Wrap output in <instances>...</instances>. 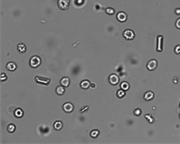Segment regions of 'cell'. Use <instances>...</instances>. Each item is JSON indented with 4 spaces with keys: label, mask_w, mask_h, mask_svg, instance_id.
I'll return each mask as SVG.
<instances>
[{
    "label": "cell",
    "mask_w": 180,
    "mask_h": 144,
    "mask_svg": "<svg viewBox=\"0 0 180 144\" xmlns=\"http://www.w3.org/2000/svg\"><path fill=\"white\" fill-rule=\"evenodd\" d=\"M179 118H180V115H179Z\"/></svg>",
    "instance_id": "cell-29"
},
{
    "label": "cell",
    "mask_w": 180,
    "mask_h": 144,
    "mask_svg": "<svg viewBox=\"0 0 180 144\" xmlns=\"http://www.w3.org/2000/svg\"><path fill=\"white\" fill-rule=\"evenodd\" d=\"M53 127H54V129H55V130H61V129H62V127H63L62 122H61V121H56L55 122H54Z\"/></svg>",
    "instance_id": "cell-13"
},
{
    "label": "cell",
    "mask_w": 180,
    "mask_h": 144,
    "mask_svg": "<svg viewBox=\"0 0 180 144\" xmlns=\"http://www.w3.org/2000/svg\"><path fill=\"white\" fill-rule=\"evenodd\" d=\"M88 109H89V107H88V106H83V107H82V108L80 109V110H79V112H80L81 114H85L86 112L88 111Z\"/></svg>",
    "instance_id": "cell-21"
},
{
    "label": "cell",
    "mask_w": 180,
    "mask_h": 144,
    "mask_svg": "<svg viewBox=\"0 0 180 144\" xmlns=\"http://www.w3.org/2000/svg\"><path fill=\"white\" fill-rule=\"evenodd\" d=\"M17 50L21 53H24L26 52V46H25L24 43H19L17 45Z\"/></svg>",
    "instance_id": "cell-14"
},
{
    "label": "cell",
    "mask_w": 180,
    "mask_h": 144,
    "mask_svg": "<svg viewBox=\"0 0 180 144\" xmlns=\"http://www.w3.org/2000/svg\"><path fill=\"white\" fill-rule=\"evenodd\" d=\"M42 63V60L39 56H32L30 60V65L32 68H38Z\"/></svg>",
    "instance_id": "cell-1"
},
{
    "label": "cell",
    "mask_w": 180,
    "mask_h": 144,
    "mask_svg": "<svg viewBox=\"0 0 180 144\" xmlns=\"http://www.w3.org/2000/svg\"><path fill=\"white\" fill-rule=\"evenodd\" d=\"M116 96H117V97H118V98H122V97L125 96V91H124V90H122V88H121V89H119V90H117Z\"/></svg>",
    "instance_id": "cell-18"
},
{
    "label": "cell",
    "mask_w": 180,
    "mask_h": 144,
    "mask_svg": "<svg viewBox=\"0 0 180 144\" xmlns=\"http://www.w3.org/2000/svg\"><path fill=\"white\" fill-rule=\"evenodd\" d=\"M174 52L176 54H180V45H176L174 49Z\"/></svg>",
    "instance_id": "cell-24"
},
{
    "label": "cell",
    "mask_w": 180,
    "mask_h": 144,
    "mask_svg": "<svg viewBox=\"0 0 180 144\" xmlns=\"http://www.w3.org/2000/svg\"><path fill=\"white\" fill-rule=\"evenodd\" d=\"M56 93L60 96H62L64 93H65V88L63 86H57L56 88Z\"/></svg>",
    "instance_id": "cell-16"
},
{
    "label": "cell",
    "mask_w": 180,
    "mask_h": 144,
    "mask_svg": "<svg viewBox=\"0 0 180 144\" xmlns=\"http://www.w3.org/2000/svg\"><path fill=\"white\" fill-rule=\"evenodd\" d=\"M16 125L14 124H8L7 125V130H8L9 132H14V130H16Z\"/></svg>",
    "instance_id": "cell-19"
},
{
    "label": "cell",
    "mask_w": 180,
    "mask_h": 144,
    "mask_svg": "<svg viewBox=\"0 0 180 144\" xmlns=\"http://www.w3.org/2000/svg\"><path fill=\"white\" fill-rule=\"evenodd\" d=\"M58 6L60 10H67L70 6V0H58Z\"/></svg>",
    "instance_id": "cell-2"
},
{
    "label": "cell",
    "mask_w": 180,
    "mask_h": 144,
    "mask_svg": "<svg viewBox=\"0 0 180 144\" xmlns=\"http://www.w3.org/2000/svg\"><path fill=\"white\" fill-rule=\"evenodd\" d=\"M133 112H134V115H136V116H140V115L142 114V110L139 109V108H137V109H135Z\"/></svg>",
    "instance_id": "cell-23"
},
{
    "label": "cell",
    "mask_w": 180,
    "mask_h": 144,
    "mask_svg": "<svg viewBox=\"0 0 180 144\" xmlns=\"http://www.w3.org/2000/svg\"><path fill=\"white\" fill-rule=\"evenodd\" d=\"M90 88H93V89H94V88H96V83H91V85H90Z\"/></svg>",
    "instance_id": "cell-28"
},
{
    "label": "cell",
    "mask_w": 180,
    "mask_h": 144,
    "mask_svg": "<svg viewBox=\"0 0 180 144\" xmlns=\"http://www.w3.org/2000/svg\"><path fill=\"white\" fill-rule=\"evenodd\" d=\"M99 134H100V130H97V129H94V130H92L90 132V136L92 138H94V139L98 137Z\"/></svg>",
    "instance_id": "cell-15"
},
{
    "label": "cell",
    "mask_w": 180,
    "mask_h": 144,
    "mask_svg": "<svg viewBox=\"0 0 180 144\" xmlns=\"http://www.w3.org/2000/svg\"><path fill=\"white\" fill-rule=\"evenodd\" d=\"M14 116L17 117V118H21V117L24 116V112H22V109H20V108L16 109V110L14 111Z\"/></svg>",
    "instance_id": "cell-17"
},
{
    "label": "cell",
    "mask_w": 180,
    "mask_h": 144,
    "mask_svg": "<svg viewBox=\"0 0 180 144\" xmlns=\"http://www.w3.org/2000/svg\"><path fill=\"white\" fill-rule=\"evenodd\" d=\"M116 18L119 22H126V20H127V14H126L124 12H118V13H117Z\"/></svg>",
    "instance_id": "cell-6"
},
{
    "label": "cell",
    "mask_w": 180,
    "mask_h": 144,
    "mask_svg": "<svg viewBox=\"0 0 180 144\" xmlns=\"http://www.w3.org/2000/svg\"><path fill=\"white\" fill-rule=\"evenodd\" d=\"M106 12L109 14V16H112L114 14V9L112 8V7H108V8L106 9Z\"/></svg>",
    "instance_id": "cell-22"
},
{
    "label": "cell",
    "mask_w": 180,
    "mask_h": 144,
    "mask_svg": "<svg viewBox=\"0 0 180 144\" xmlns=\"http://www.w3.org/2000/svg\"><path fill=\"white\" fill-rule=\"evenodd\" d=\"M176 27L178 28V29H180V18H178L176 22Z\"/></svg>",
    "instance_id": "cell-27"
},
{
    "label": "cell",
    "mask_w": 180,
    "mask_h": 144,
    "mask_svg": "<svg viewBox=\"0 0 180 144\" xmlns=\"http://www.w3.org/2000/svg\"><path fill=\"white\" fill-rule=\"evenodd\" d=\"M174 13H175V14H176V16H180V7L176 8L175 11H174Z\"/></svg>",
    "instance_id": "cell-26"
},
{
    "label": "cell",
    "mask_w": 180,
    "mask_h": 144,
    "mask_svg": "<svg viewBox=\"0 0 180 144\" xmlns=\"http://www.w3.org/2000/svg\"><path fill=\"white\" fill-rule=\"evenodd\" d=\"M16 68H17V66L14 62H8L6 65V68L9 71H14L16 70Z\"/></svg>",
    "instance_id": "cell-12"
},
{
    "label": "cell",
    "mask_w": 180,
    "mask_h": 144,
    "mask_svg": "<svg viewBox=\"0 0 180 144\" xmlns=\"http://www.w3.org/2000/svg\"><path fill=\"white\" fill-rule=\"evenodd\" d=\"M35 82H38L40 84H44V85H49L50 83V79L45 78H40V76H35Z\"/></svg>",
    "instance_id": "cell-8"
},
{
    "label": "cell",
    "mask_w": 180,
    "mask_h": 144,
    "mask_svg": "<svg viewBox=\"0 0 180 144\" xmlns=\"http://www.w3.org/2000/svg\"><path fill=\"white\" fill-rule=\"evenodd\" d=\"M158 67V61L156 60H150L148 62V64H147V68H148V70H155L156 68H157Z\"/></svg>",
    "instance_id": "cell-4"
},
{
    "label": "cell",
    "mask_w": 180,
    "mask_h": 144,
    "mask_svg": "<svg viewBox=\"0 0 180 144\" xmlns=\"http://www.w3.org/2000/svg\"><path fill=\"white\" fill-rule=\"evenodd\" d=\"M90 85H91V83H90L88 80H86V79L82 80L80 82V86L81 88H83V89H88V88H90Z\"/></svg>",
    "instance_id": "cell-10"
},
{
    "label": "cell",
    "mask_w": 180,
    "mask_h": 144,
    "mask_svg": "<svg viewBox=\"0 0 180 144\" xmlns=\"http://www.w3.org/2000/svg\"><path fill=\"white\" fill-rule=\"evenodd\" d=\"M70 84V79L68 78H67V76L62 78V79L60 80V85L63 86H65V88L68 86Z\"/></svg>",
    "instance_id": "cell-9"
},
{
    "label": "cell",
    "mask_w": 180,
    "mask_h": 144,
    "mask_svg": "<svg viewBox=\"0 0 180 144\" xmlns=\"http://www.w3.org/2000/svg\"><path fill=\"white\" fill-rule=\"evenodd\" d=\"M121 88L122 90H124V91H126V90H128L129 88H130V85H129L128 82H122V83L121 84Z\"/></svg>",
    "instance_id": "cell-20"
},
{
    "label": "cell",
    "mask_w": 180,
    "mask_h": 144,
    "mask_svg": "<svg viewBox=\"0 0 180 144\" xmlns=\"http://www.w3.org/2000/svg\"><path fill=\"white\" fill-rule=\"evenodd\" d=\"M109 82H110V84L112 86L117 85V84L119 83V78L115 74L110 75V76H109Z\"/></svg>",
    "instance_id": "cell-7"
},
{
    "label": "cell",
    "mask_w": 180,
    "mask_h": 144,
    "mask_svg": "<svg viewBox=\"0 0 180 144\" xmlns=\"http://www.w3.org/2000/svg\"><path fill=\"white\" fill-rule=\"evenodd\" d=\"M154 97V93L151 92V91H148L144 94V100H146V101H150L151 99H153Z\"/></svg>",
    "instance_id": "cell-11"
},
{
    "label": "cell",
    "mask_w": 180,
    "mask_h": 144,
    "mask_svg": "<svg viewBox=\"0 0 180 144\" xmlns=\"http://www.w3.org/2000/svg\"><path fill=\"white\" fill-rule=\"evenodd\" d=\"M122 35H124V37L126 39V40H133L135 37V34H134V32H133V31L132 30H130V29L125 30V31L124 32Z\"/></svg>",
    "instance_id": "cell-3"
},
{
    "label": "cell",
    "mask_w": 180,
    "mask_h": 144,
    "mask_svg": "<svg viewBox=\"0 0 180 144\" xmlns=\"http://www.w3.org/2000/svg\"><path fill=\"white\" fill-rule=\"evenodd\" d=\"M62 108L66 112H71L72 111L74 110V106L71 103H70V102H67V103L63 104Z\"/></svg>",
    "instance_id": "cell-5"
},
{
    "label": "cell",
    "mask_w": 180,
    "mask_h": 144,
    "mask_svg": "<svg viewBox=\"0 0 180 144\" xmlns=\"http://www.w3.org/2000/svg\"><path fill=\"white\" fill-rule=\"evenodd\" d=\"M7 79V76L6 75V73H4V72H2L1 73V81H4Z\"/></svg>",
    "instance_id": "cell-25"
}]
</instances>
